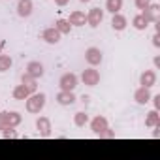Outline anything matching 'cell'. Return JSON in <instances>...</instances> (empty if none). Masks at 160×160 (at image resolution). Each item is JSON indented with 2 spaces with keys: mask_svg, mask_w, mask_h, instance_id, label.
<instances>
[{
  "mask_svg": "<svg viewBox=\"0 0 160 160\" xmlns=\"http://www.w3.org/2000/svg\"><path fill=\"white\" fill-rule=\"evenodd\" d=\"M45 106V94H32L27 98V111L28 113H40Z\"/></svg>",
  "mask_w": 160,
  "mask_h": 160,
  "instance_id": "6da1fadb",
  "label": "cell"
},
{
  "mask_svg": "<svg viewBox=\"0 0 160 160\" xmlns=\"http://www.w3.org/2000/svg\"><path fill=\"white\" fill-rule=\"evenodd\" d=\"M81 79H83L85 85L94 87V85H98V81H100V73H98V70H94V68H87V70H83Z\"/></svg>",
  "mask_w": 160,
  "mask_h": 160,
  "instance_id": "7a4b0ae2",
  "label": "cell"
},
{
  "mask_svg": "<svg viewBox=\"0 0 160 160\" xmlns=\"http://www.w3.org/2000/svg\"><path fill=\"white\" fill-rule=\"evenodd\" d=\"M58 85H60L62 91H73V89L77 87V77H75L73 73H64V75L60 77Z\"/></svg>",
  "mask_w": 160,
  "mask_h": 160,
  "instance_id": "3957f363",
  "label": "cell"
},
{
  "mask_svg": "<svg viewBox=\"0 0 160 160\" xmlns=\"http://www.w3.org/2000/svg\"><path fill=\"white\" fill-rule=\"evenodd\" d=\"M102 19H104V12H102L100 8H92V10L87 13V23H89L91 27H98V25L102 23Z\"/></svg>",
  "mask_w": 160,
  "mask_h": 160,
  "instance_id": "277c9868",
  "label": "cell"
},
{
  "mask_svg": "<svg viewBox=\"0 0 160 160\" xmlns=\"http://www.w3.org/2000/svg\"><path fill=\"white\" fill-rule=\"evenodd\" d=\"M85 58H87V62H89L91 66H96V64L102 62V53H100V49H96V47H89V49L85 51Z\"/></svg>",
  "mask_w": 160,
  "mask_h": 160,
  "instance_id": "5b68a950",
  "label": "cell"
},
{
  "mask_svg": "<svg viewBox=\"0 0 160 160\" xmlns=\"http://www.w3.org/2000/svg\"><path fill=\"white\" fill-rule=\"evenodd\" d=\"M36 128H38L40 136H43V138L51 136V121H49L47 117H40V119L36 121Z\"/></svg>",
  "mask_w": 160,
  "mask_h": 160,
  "instance_id": "8992f818",
  "label": "cell"
},
{
  "mask_svg": "<svg viewBox=\"0 0 160 160\" xmlns=\"http://www.w3.org/2000/svg\"><path fill=\"white\" fill-rule=\"evenodd\" d=\"M42 40L47 43H58L60 42V32L57 28H45L42 32Z\"/></svg>",
  "mask_w": 160,
  "mask_h": 160,
  "instance_id": "52a82bcc",
  "label": "cell"
},
{
  "mask_svg": "<svg viewBox=\"0 0 160 160\" xmlns=\"http://www.w3.org/2000/svg\"><path fill=\"white\" fill-rule=\"evenodd\" d=\"M139 83H141V87H152L154 83H156V73L152 72V70H147V72H143L141 73V77H139Z\"/></svg>",
  "mask_w": 160,
  "mask_h": 160,
  "instance_id": "ba28073f",
  "label": "cell"
},
{
  "mask_svg": "<svg viewBox=\"0 0 160 160\" xmlns=\"http://www.w3.org/2000/svg\"><path fill=\"white\" fill-rule=\"evenodd\" d=\"M27 73L38 79V77H42V75H43V66H42L40 62L32 60V62H28V64H27Z\"/></svg>",
  "mask_w": 160,
  "mask_h": 160,
  "instance_id": "9c48e42d",
  "label": "cell"
},
{
  "mask_svg": "<svg viewBox=\"0 0 160 160\" xmlns=\"http://www.w3.org/2000/svg\"><path fill=\"white\" fill-rule=\"evenodd\" d=\"M57 102H58L60 106H70V104L75 102V96H73L72 91H60V92L57 94Z\"/></svg>",
  "mask_w": 160,
  "mask_h": 160,
  "instance_id": "30bf717a",
  "label": "cell"
},
{
  "mask_svg": "<svg viewBox=\"0 0 160 160\" xmlns=\"http://www.w3.org/2000/svg\"><path fill=\"white\" fill-rule=\"evenodd\" d=\"M32 13V2L30 0H19L17 4V15L19 17H28Z\"/></svg>",
  "mask_w": 160,
  "mask_h": 160,
  "instance_id": "8fae6325",
  "label": "cell"
},
{
  "mask_svg": "<svg viewBox=\"0 0 160 160\" xmlns=\"http://www.w3.org/2000/svg\"><path fill=\"white\" fill-rule=\"evenodd\" d=\"M158 13H160V8H158V6H151V4H149V6L145 8V12H143L145 19H147V21H152V23H158V19H160Z\"/></svg>",
  "mask_w": 160,
  "mask_h": 160,
  "instance_id": "7c38bea8",
  "label": "cell"
},
{
  "mask_svg": "<svg viewBox=\"0 0 160 160\" xmlns=\"http://www.w3.org/2000/svg\"><path fill=\"white\" fill-rule=\"evenodd\" d=\"M87 23V15L83 12H72L70 13V25L73 27H83Z\"/></svg>",
  "mask_w": 160,
  "mask_h": 160,
  "instance_id": "4fadbf2b",
  "label": "cell"
},
{
  "mask_svg": "<svg viewBox=\"0 0 160 160\" xmlns=\"http://www.w3.org/2000/svg\"><path fill=\"white\" fill-rule=\"evenodd\" d=\"M91 128H92V132L94 134H100L102 130H106L108 128V121H106V117H94L92 119V122H91Z\"/></svg>",
  "mask_w": 160,
  "mask_h": 160,
  "instance_id": "5bb4252c",
  "label": "cell"
},
{
  "mask_svg": "<svg viewBox=\"0 0 160 160\" xmlns=\"http://www.w3.org/2000/svg\"><path fill=\"white\" fill-rule=\"evenodd\" d=\"M111 27H113L115 30H124V28H126V17H122V15H119V13H113Z\"/></svg>",
  "mask_w": 160,
  "mask_h": 160,
  "instance_id": "9a60e30c",
  "label": "cell"
},
{
  "mask_svg": "<svg viewBox=\"0 0 160 160\" xmlns=\"http://www.w3.org/2000/svg\"><path fill=\"white\" fill-rule=\"evenodd\" d=\"M30 96V91L25 87V85H17L15 89H13V98L15 100H27Z\"/></svg>",
  "mask_w": 160,
  "mask_h": 160,
  "instance_id": "2e32d148",
  "label": "cell"
},
{
  "mask_svg": "<svg viewBox=\"0 0 160 160\" xmlns=\"http://www.w3.org/2000/svg\"><path fill=\"white\" fill-rule=\"evenodd\" d=\"M134 98H136V102H138V104H147V102H149V98H151V94H149L147 87H141V89H138V91H136Z\"/></svg>",
  "mask_w": 160,
  "mask_h": 160,
  "instance_id": "e0dca14e",
  "label": "cell"
},
{
  "mask_svg": "<svg viewBox=\"0 0 160 160\" xmlns=\"http://www.w3.org/2000/svg\"><path fill=\"white\" fill-rule=\"evenodd\" d=\"M23 85L30 91V94L36 92V87H38V85H36V77H32V75H28V73L25 72V73H23Z\"/></svg>",
  "mask_w": 160,
  "mask_h": 160,
  "instance_id": "ac0fdd59",
  "label": "cell"
},
{
  "mask_svg": "<svg viewBox=\"0 0 160 160\" xmlns=\"http://www.w3.org/2000/svg\"><path fill=\"white\" fill-rule=\"evenodd\" d=\"M122 8V0H106V10L111 13H119V10Z\"/></svg>",
  "mask_w": 160,
  "mask_h": 160,
  "instance_id": "d6986e66",
  "label": "cell"
},
{
  "mask_svg": "<svg viewBox=\"0 0 160 160\" xmlns=\"http://www.w3.org/2000/svg\"><path fill=\"white\" fill-rule=\"evenodd\" d=\"M4 115H6V124H8V126H17V124L21 122V115L15 113V111H12V113H4Z\"/></svg>",
  "mask_w": 160,
  "mask_h": 160,
  "instance_id": "ffe728a7",
  "label": "cell"
},
{
  "mask_svg": "<svg viewBox=\"0 0 160 160\" xmlns=\"http://www.w3.org/2000/svg\"><path fill=\"white\" fill-rule=\"evenodd\" d=\"M132 25L138 28V30H143V28H147V25H149V21L145 19V15L141 13V15H136L134 17V21H132Z\"/></svg>",
  "mask_w": 160,
  "mask_h": 160,
  "instance_id": "44dd1931",
  "label": "cell"
},
{
  "mask_svg": "<svg viewBox=\"0 0 160 160\" xmlns=\"http://www.w3.org/2000/svg\"><path fill=\"white\" fill-rule=\"evenodd\" d=\"M12 68V57L0 53V72H8Z\"/></svg>",
  "mask_w": 160,
  "mask_h": 160,
  "instance_id": "7402d4cb",
  "label": "cell"
},
{
  "mask_svg": "<svg viewBox=\"0 0 160 160\" xmlns=\"http://www.w3.org/2000/svg\"><path fill=\"white\" fill-rule=\"evenodd\" d=\"M70 27H72V25H70V21H66V19H58L55 28H57L60 34H70Z\"/></svg>",
  "mask_w": 160,
  "mask_h": 160,
  "instance_id": "603a6c76",
  "label": "cell"
},
{
  "mask_svg": "<svg viewBox=\"0 0 160 160\" xmlns=\"http://www.w3.org/2000/svg\"><path fill=\"white\" fill-rule=\"evenodd\" d=\"M145 124H147V126H160V115H158L156 111H151L149 117L145 119Z\"/></svg>",
  "mask_w": 160,
  "mask_h": 160,
  "instance_id": "cb8c5ba5",
  "label": "cell"
},
{
  "mask_svg": "<svg viewBox=\"0 0 160 160\" xmlns=\"http://www.w3.org/2000/svg\"><path fill=\"white\" fill-rule=\"evenodd\" d=\"M87 121H89V117H87V113H83V111L75 113V117H73L75 126H85V124H87Z\"/></svg>",
  "mask_w": 160,
  "mask_h": 160,
  "instance_id": "d4e9b609",
  "label": "cell"
},
{
  "mask_svg": "<svg viewBox=\"0 0 160 160\" xmlns=\"http://www.w3.org/2000/svg\"><path fill=\"white\" fill-rule=\"evenodd\" d=\"M149 4H151V0H136V6H138L139 10H145Z\"/></svg>",
  "mask_w": 160,
  "mask_h": 160,
  "instance_id": "484cf974",
  "label": "cell"
},
{
  "mask_svg": "<svg viewBox=\"0 0 160 160\" xmlns=\"http://www.w3.org/2000/svg\"><path fill=\"white\" fill-rule=\"evenodd\" d=\"M6 111H2L0 113V130H4V128H8V124H6V115H4Z\"/></svg>",
  "mask_w": 160,
  "mask_h": 160,
  "instance_id": "4316f807",
  "label": "cell"
},
{
  "mask_svg": "<svg viewBox=\"0 0 160 160\" xmlns=\"http://www.w3.org/2000/svg\"><path fill=\"white\" fill-rule=\"evenodd\" d=\"M68 2H70V0H55V4H57V6H66Z\"/></svg>",
  "mask_w": 160,
  "mask_h": 160,
  "instance_id": "83f0119b",
  "label": "cell"
},
{
  "mask_svg": "<svg viewBox=\"0 0 160 160\" xmlns=\"http://www.w3.org/2000/svg\"><path fill=\"white\" fill-rule=\"evenodd\" d=\"M154 106H156V108H160V94H158V96H154Z\"/></svg>",
  "mask_w": 160,
  "mask_h": 160,
  "instance_id": "f1b7e54d",
  "label": "cell"
},
{
  "mask_svg": "<svg viewBox=\"0 0 160 160\" xmlns=\"http://www.w3.org/2000/svg\"><path fill=\"white\" fill-rule=\"evenodd\" d=\"M6 45V42H0V53H2V47Z\"/></svg>",
  "mask_w": 160,
  "mask_h": 160,
  "instance_id": "f546056e",
  "label": "cell"
},
{
  "mask_svg": "<svg viewBox=\"0 0 160 160\" xmlns=\"http://www.w3.org/2000/svg\"><path fill=\"white\" fill-rule=\"evenodd\" d=\"M81 2H91V0H81Z\"/></svg>",
  "mask_w": 160,
  "mask_h": 160,
  "instance_id": "4dcf8cb0",
  "label": "cell"
}]
</instances>
